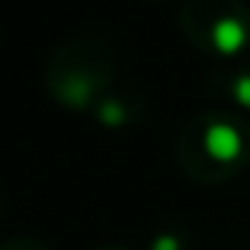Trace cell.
Masks as SVG:
<instances>
[{
    "mask_svg": "<svg viewBox=\"0 0 250 250\" xmlns=\"http://www.w3.org/2000/svg\"><path fill=\"white\" fill-rule=\"evenodd\" d=\"M207 146H209V151L215 154V157H233L236 151H239V137H236V131L233 128H227V125H218V128H212L209 131V137H207Z\"/></svg>",
    "mask_w": 250,
    "mask_h": 250,
    "instance_id": "obj_1",
    "label": "cell"
}]
</instances>
